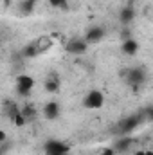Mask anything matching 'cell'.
I'll list each match as a JSON object with an SVG mask.
<instances>
[{
	"label": "cell",
	"instance_id": "cell-20",
	"mask_svg": "<svg viewBox=\"0 0 153 155\" xmlns=\"http://www.w3.org/2000/svg\"><path fill=\"white\" fill-rule=\"evenodd\" d=\"M2 153H4V150H0V155H2Z\"/></svg>",
	"mask_w": 153,
	"mask_h": 155
},
{
	"label": "cell",
	"instance_id": "cell-2",
	"mask_svg": "<svg viewBox=\"0 0 153 155\" xmlns=\"http://www.w3.org/2000/svg\"><path fill=\"white\" fill-rule=\"evenodd\" d=\"M45 153L47 155H67L69 153V146L58 139H50L45 143Z\"/></svg>",
	"mask_w": 153,
	"mask_h": 155
},
{
	"label": "cell",
	"instance_id": "cell-7",
	"mask_svg": "<svg viewBox=\"0 0 153 155\" xmlns=\"http://www.w3.org/2000/svg\"><path fill=\"white\" fill-rule=\"evenodd\" d=\"M105 36V31H103V27H90L88 31H86V35H85V41L86 43H96V41H99V40Z\"/></svg>",
	"mask_w": 153,
	"mask_h": 155
},
{
	"label": "cell",
	"instance_id": "cell-18",
	"mask_svg": "<svg viewBox=\"0 0 153 155\" xmlns=\"http://www.w3.org/2000/svg\"><path fill=\"white\" fill-rule=\"evenodd\" d=\"M5 139H7V135H5V132L0 128V144H4V143H5Z\"/></svg>",
	"mask_w": 153,
	"mask_h": 155
},
{
	"label": "cell",
	"instance_id": "cell-4",
	"mask_svg": "<svg viewBox=\"0 0 153 155\" xmlns=\"http://www.w3.org/2000/svg\"><path fill=\"white\" fill-rule=\"evenodd\" d=\"M33 87H34V79L31 76L22 74V76L16 78V90H18L20 94H29V92L33 90Z\"/></svg>",
	"mask_w": 153,
	"mask_h": 155
},
{
	"label": "cell",
	"instance_id": "cell-3",
	"mask_svg": "<svg viewBox=\"0 0 153 155\" xmlns=\"http://www.w3.org/2000/svg\"><path fill=\"white\" fill-rule=\"evenodd\" d=\"M86 47H88V43L85 41V38H72L67 41V45H65V49H67V52H70V54H83L85 51H86Z\"/></svg>",
	"mask_w": 153,
	"mask_h": 155
},
{
	"label": "cell",
	"instance_id": "cell-1",
	"mask_svg": "<svg viewBox=\"0 0 153 155\" xmlns=\"http://www.w3.org/2000/svg\"><path fill=\"white\" fill-rule=\"evenodd\" d=\"M83 103H85L86 108H90V110H97V108H101V107L105 105V96H103L101 90H90V92L86 94V97H85Z\"/></svg>",
	"mask_w": 153,
	"mask_h": 155
},
{
	"label": "cell",
	"instance_id": "cell-8",
	"mask_svg": "<svg viewBox=\"0 0 153 155\" xmlns=\"http://www.w3.org/2000/svg\"><path fill=\"white\" fill-rule=\"evenodd\" d=\"M43 116H45V119H49V121L58 119V116H60V105L58 103H47L43 107Z\"/></svg>",
	"mask_w": 153,
	"mask_h": 155
},
{
	"label": "cell",
	"instance_id": "cell-19",
	"mask_svg": "<svg viewBox=\"0 0 153 155\" xmlns=\"http://www.w3.org/2000/svg\"><path fill=\"white\" fill-rule=\"evenodd\" d=\"M135 155H153V152L151 150H146V152H144V150H139Z\"/></svg>",
	"mask_w": 153,
	"mask_h": 155
},
{
	"label": "cell",
	"instance_id": "cell-12",
	"mask_svg": "<svg viewBox=\"0 0 153 155\" xmlns=\"http://www.w3.org/2000/svg\"><path fill=\"white\" fill-rule=\"evenodd\" d=\"M45 90L50 92V94L58 92V90H60V81H58L56 78H49V79L45 81Z\"/></svg>",
	"mask_w": 153,
	"mask_h": 155
},
{
	"label": "cell",
	"instance_id": "cell-6",
	"mask_svg": "<svg viewBox=\"0 0 153 155\" xmlns=\"http://www.w3.org/2000/svg\"><path fill=\"white\" fill-rule=\"evenodd\" d=\"M52 38L50 36H47V35H43V36H40L36 41H33V45H34V49H36V52H45V51H49V49H52Z\"/></svg>",
	"mask_w": 153,
	"mask_h": 155
},
{
	"label": "cell",
	"instance_id": "cell-10",
	"mask_svg": "<svg viewBox=\"0 0 153 155\" xmlns=\"http://www.w3.org/2000/svg\"><path fill=\"white\" fill-rule=\"evenodd\" d=\"M133 16H135V11L132 9V7H122V11H121V15H119V18H121V22L122 24H130L132 20H133Z\"/></svg>",
	"mask_w": 153,
	"mask_h": 155
},
{
	"label": "cell",
	"instance_id": "cell-14",
	"mask_svg": "<svg viewBox=\"0 0 153 155\" xmlns=\"http://www.w3.org/2000/svg\"><path fill=\"white\" fill-rule=\"evenodd\" d=\"M34 4H36V0H25V2H22V11L25 15H29L34 9Z\"/></svg>",
	"mask_w": 153,
	"mask_h": 155
},
{
	"label": "cell",
	"instance_id": "cell-5",
	"mask_svg": "<svg viewBox=\"0 0 153 155\" xmlns=\"http://www.w3.org/2000/svg\"><path fill=\"white\" fill-rule=\"evenodd\" d=\"M139 123H141V117L139 116L126 117L124 121L119 123V130H121V134H130V132H133V130L139 126Z\"/></svg>",
	"mask_w": 153,
	"mask_h": 155
},
{
	"label": "cell",
	"instance_id": "cell-11",
	"mask_svg": "<svg viewBox=\"0 0 153 155\" xmlns=\"http://www.w3.org/2000/svg\"><path fill=\"white\" fill-rule=\"evenodd\" d=\"M142 79H144V72H142V71H139V69H133V71H130V72H128V81H130V83H133V85L141 83Z\"/></svg>",
	"mask_w": 153,
	"mask_h": 155
},
{
	"label": "cell",
	"instance_id": "cell-16",
	"mask_svg": "<svg viewBox=\"0 0 153 155\" xmlns=\"http://www.w3.org/2000/svg\"><path fill=\"white\" fill-rule=\"evenodd\" d=\"M52 7H67V0H49Z\"/></svg>",
	"mask_w": 153,
	"mask_h": 155
},
{
	"label": "cell",
	"instance_id": "cell-15",
	"mask_svg": "<svg viewBox=\"0 0 153 155\" xmlns=\"http://www.w3.org/2000/svg\"><path fill=\"white\" fill-rule=\"evenodd\" d=\"M13 121H15V124H16V126H24V124H25V121H27V119H25V117H24V114H22V112H18V114H16V116L13 117Z\"/></svg>",
	"mask_w": 153,
	"mask_h": 155
},
{
	"label": "cell",
	"instance_id": "cell-17",
	"mask_svg": "<svg viewBox=\"0 0 153 155\" xmlns=\"http://www.w3.org/2000/svg\"><path fill=\"white\" fill-rule=\"evenodd\" d=\"M101 155H115V152H114V148H105L101 152Z\"/></svg>",
	"mask_w": 153,
	"mask_h": 155
},
{
	"label": "cell",
	"instance_id": "cell-13",
	"mask_svg": "<svg viewBox=\"0 0 153 155\" xmlns=\"http://www.w3.org/2000/svg\"><path fill=\"white\" fill-rule=\"evenodd\" d=\"M130 143H132V141H130L128 137H122V139H119V141L115 143V146H114V152H124V150L130 146Z\"/></svg>",
	"mask_w": 153,
	"mask_h": 155
},
{
	"label": "cell",
	"instance_id": "cell-9",
	"mask_svg": "<svg viewBox=\"0 0 153 155\" xmlns=\"http://www.w3.org/2000/svg\"><path fill=\"white\" fill-rule=\"evenodd\" d=\"M122 52L128 54V56H135V54L139 52V43L133 38L124 40V43H122Z\"/></svg>",
	"mask_w": 153,
	"mask_h": 155
}]
</instances>
